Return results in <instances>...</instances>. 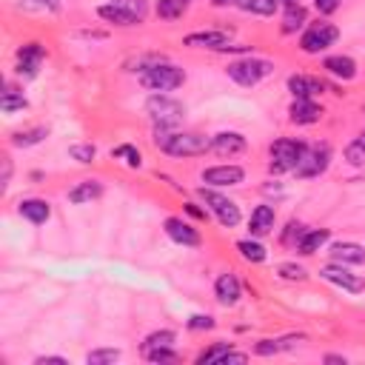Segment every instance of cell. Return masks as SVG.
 Masks as SVG:
<instances>
[{"label":"cell","instance_id":"obj_28","mask_svg":"<svg viewBox=\"0 0 365 365\" xmlns=\"http://www.w3.org/2000/svg\"><path fill=\"white\" fill-rule=\"evenodd\" d=\"M303 23H305V9H303L300 4H294V6H288V12H286V18H283V32H286V34H291V32H297V29H303Z\"/></svg>","mask_w":365,"mask_h":365},{"label":"cell","instance_id":"obj_3","mask_svg":"<svg viewBox=\"0 0 365 365\" xmlns=\"http://www.w3.org/2000/svg\"><path fill=\"white\" fill-rule=\"evenodd\" d=\"M182 83H186V72L171 63H154V66L143 69V74H140V86H146L152 91H171Z\"/></svg>","mask_w":365,"mask_h":365},{"label":"cell","instance_id":"obj_35","mask_svg":"<svg viewBox=\"0 0 365 365\" xmlns=\"http://www.w3.org/2000/svg\"><path fill=\"white\" fill-rule=\"evenodd\" d=\"M0 109H4L6 114L18 112V109H26V98H23V95H15L12 88H6V91H4V100H0Z\"/></svg>","mask_w":365,"mask_h":365},{"label":"cell","instance_id":"obj_25","mask_svg":"<svg viewBox=\"0 0 365 365\" xmlns=\"http://www.w3.org/2000/svg\"><path fill=\"white\" fill-rule=\"evenodd\" d=\"M228 351H232V343H214L211 348L197 354V365H220L228 357Z\"/></svg>","mask_w":365,"mask_h":365},{"label":"cell","instance_id":"obj_38","mask_svg":"<svg viewBox=\"0 0 365 365\" xmlns=\"http://www.w3.org/2000/svg\"><path fill=\"white\" fill-rule=\"evenodd\" d=\"M69 154H72L77 163H91V160L98 157V149L91 146V143H83V146H72V149H69Z\"/></svg>","mask_w":365,"mask_h":365},{"label":"cell","instance_id":"obj_4","mask_svg":"<svg viewBox=\"0 0 365 365\" xmlns=\"http://www.w3.org/2000/svg\"><path fill=\"white\" fill-rule=\"evenodd\" d=\"M271 72H274V63L271 60H257V58L234 60V63H228V69H225V74L232 77L234 83H240V86H257Z\"/></svg>","mask_w":365,"mask_h":365},{"label":"cell","instance_id":"obj_10","mask_svg":"<svg viewBox=\"0 0 365 365\" xmlns=\"http://www.w3.org/2000/svg\"><path fill=\"white\" fill-rule=\"evenodd\" d=\"M243 180H246V171L240 166H211V168L203 171V182L206 186H217V189L237 186V182H243Z\"/></svg>","mask_w":365,"mask_h":365},{"label":"cell","instance_id":"obj_8","mask_svg":"<svg viewBox=\"0 0 365 365\" xmlns=\"http://www.w3.org/2000/svg\"><path fill=\"white\" fill-rule=\"evenodd\" d=\"M328 160H331V149L323 143V146H311L305 149L300 166H297V177H317L328 168Z\"/></svg>","mask_w":365,"mask_h":365},{"label":"cell","instance_id":"obj_5","mask_svg":"<svg viewBox=\"0 0 365 365\" xmlns=\"http://www.w3.org/2000/svg\"><path fill=\"white\" fill-rule=\"evenodd\" d=\"M340 37V29L331 26V23H314L305 29V34L300 37V49L305 55H319L326 52L328 46H334V40Z\"/></svg>","mask_w":365,"mask_h":365},{"label":"cell","instance_id":"obj_43","mask_svg":"<svg viewBox=\"0 0 365 365\" xmlns=\"http://www.w3.org/2000/svg\"><path fill=\"white\" fill-rule=\"evenodd\" d=\"M186 211H189L192 217H197V220H208V211H206V208H200L197 203H186Z\"/></svg>","mask_w":365,"mask_h":365},{"label":"cell","instance_id":"obj_32","mask_svg":"<svg viewBox=\"0 0 365 365\" xmlns=\"http://www.w3.org/2000/svg\"><path fill=\"white\" fill-rule=\"evenodd\" d=\"M117 359H120V351H117V348H100V351H91V354L86 357L88 365H112V362H117Z\"/></svg>","mask_w":365,"mask_h":365},{"label":"cell","instance_id":"obj_14","mask_svg":"<svg viewBox=\"0 0 365 365\" xmlns=\"http://www.w3.org/2000/svg\"><path fill=\"white\" fill-rule=\"evenodd\" d=\"M288 114H291V123L308 126V123H317L319 117H323V106H317L311 98H294Z\"/></svg>","mask_w":365,"mask_h":365},{"label":"cell","instance_id":"obj_50","mask_svg":"<svg viewBox=\"0 0 365 365\" xmlns=\"http://www.w3.org/2000/svg\"><path fill=\"white\" fill-rule=\"evenodd\" d=\"M186 4H189V0H186Z\"/></svg>","mask_w":365,"mask_h":365},{"label":"cell","instance_id":"obj_6","mask_svg":"<svg viewBox=\"0 0 365 365\" xmlns=\"http://www.w3.org/2000/svg\"><path fill=\"white\" fill-rule=\"evenodd\" d=\"M200 197L206 200L208 211L220 220L223 228H234V225L240 223V208H237V203H232L228 197H223V194H217V192H211V189H200Z\"/></svg>","mask_w":365,"mask_h":365},{"label":"cell","instance_id":"obj_18","mask_svg":"<svg viewBox=\"0 0 365 365\" xmlns=\"http://www.w3.org/2000/svg\"><path fill=\"white\" fill-rule=\"evenodd\" d=\"M98 15H100L106 23H114V26H137V23L143 20V18L131 15L128 9L117 6V4H106V6H100V9H98Z\"/></svg>","mask_w":365,"mask_h":365},{"label":"cell","instance_id":"obj_11","mask_svg":"<svg viewBox=\"0 0 365 365\" xmlns=\"http://www.w3.org/2000/svg\"><path fill=\"white\" fill-rule=\"evenodd\" d=\"M166 234L174 240V243H180V246H200V232L194 225H189L186 220H180V217H168L166 223Z\"/></svg>","mask_w":365,"mask_h":365},{"label":"cell","instance_id":"obj_15","mask_svg":"<svg viewBox=\"0 0 365 365\" xmlns=\"http://www.w3.org/2000/svg\"><path fill=\"white\" fill-rule=\"evenodd\" d=\"M211 152H217V154H240V152H246V137L243 134H237V131H220V134H214V140H211Z\"/></svg>","mask_w":365,"mask_h":365},{"label":"cell","instance_id":"obj_19","mask_svg":"<svg viewBox=\"0 0 365 365\" xmlns=\"http://www.w3.org/2000/svg\"><path fill=\"white\" fill-rule=\"evenodd\" d=\"M331 257H334V263H340V265H345V263L359 265V263H365V248L357 246V243H334V246H331Z\"/></svg>","mask_w":365,"mask_h":365},{"label":"cell","instance_id":"obj_40","mask_svg":"<svg viewBox=\"0 0 365 365\" xmlns=\"http://www.w3.org/2000/svg\"><path fill=\"white\" fill-rule=\"evenodd\" d=\"M112 4H117V6H123V9H128L131 15H137V18H146V0H112Z\"/></svg>","mask_w":365,"mask_h":365},{"label":"cell","instance_id":"obj_7","mask_svg":"<svg viewBox=\"0 0 365 365\" xmlns=\"http://www.w3.org/2000/svg\"><path fill=\"white\" fill-rule=\"evenodd\" d=\"M149 114L154 117L157 128H174L182 117V106L177 100L166 98V95H157V98L149 100Z\"/></svg>","mask_w":365,"mask_h":365},{"label":"cell","instance_id":"obj_27","mask_svg":"<svg viewBox=\"0 0 365 365\" xmlns=\"http://www.w3.org/2000/svg\"><path fill=\"white\" fill-rule=\"evenodd\" d=\"M277 4L280 0H240V9H246V12H254V15H274L277 12Z\"/></svg>","mask_w":365,"mask_h":365},{"label":"cell","instance_id":"obj_2","mask_svg":"<svg viewBox=\"0 0 365 365\" xmlns=\"http://www.w3.org/2000/svg\"><path fill=\"white\" fill-rule=\"evenodd\" d=\"M305 143L303 140H288V137H283V140H274L268 154H271V171H297L303 154H305Z\"/></svg>","mask_w":365,"mask_h":365},{"label":"cell","instance_id":"obj_24","mask_svg":"<svg viewBox=\"0 0 365 365\" xmlns=\"http://www.w3.org/2000/svg\"><path fill=\"white\" fill-rule=\"evenodd\" d=\"M323 69H328L334 77H340V80H351L354 74H357V63L351 60V58H343V55H334V58H326V63H323Z\"/></svg>","mask_w":365,"mask_h":365},{"label":"cell","instance_id":"obj_29","mask_svg":"<svg viewBox=\"0 0 365 365\" xmlns=\"http://www.w3.org/2000/svg\"><path fill=\"white\" fill-rule=\"evenodd\" d=\"M237 251H240L243 260H248V263H263V260H265V248H263L260 243H254V240H240V243H237Z\"/></svg>","mask_w":365,"mask_h":365},{"label":"cell","instance_id":"obj_9","mask_svg":"<svg viewBox=\"0 0 365 365\" xmlns=\"http://www.w3.org/2000/svg\"><path fill=\"white\" fill-rule=\"evenodd\" d=\"M319 277L328 280V283H334V286H340L343 291H351V294H359V291L365 288L362 277L351 274V271L343 268L340 263H331V265H326V268H319Z\"/></svg>","mask_w":365,"mask_h":365},{"label":"cell","instance_id":"obj_22","mask_svg":"<svg viewBox=\"0 0 365 365\" xmlns=\"http://www.w3.org/2000/svg\"><path fill=\"white\" fill-rule=\"evenodd\" d=\"M20 214H23L29 223L40 225V223H46V220L52 217V208H49V203H46V200H23V203H20Z\"/></svg>","mask_w":365,"mask_h":365},{"label":"cell","instance_id":"obj_30","mask_svg":"<svg viewBox=\"0 0 365 365\" xmlns=\"http://www.w3.org/2000/svg\"><path fill=\"white\" fill-rule=\"evenodd\" d=\"M345 160H348L351 166H362V163H365V131L357 137L354 143H348V149H345Z\"/></svg>","mask_w":365,"mask_h":365},{"label":"cell","instance_id":"obj_20","mask_svg":"<svg viewBox=\"0 0 365 365\" xmlns=\"http://www.w3.org/2000/svg\"><path fill=\"white\" fill-rule=\"evenodd\" d=\"M103 194V186L98 180H83V182H77V186L69 192V203H74V206H83V203H91V200H98Z\"/></svg>","mask_w":365,"mask_h":365},{"label":"cell","instance_id":"obj_46","mask_svg":"<svg viewBox=\"0 0 365 365\" xmlns=\"http://www.w3.org/2000/svg\"><path fill=\"white\" fill-rule=\"evenodd\" d=\"M37 4H40V6H46V9H52V12H58V9H60L58 0H37Z\"/></svg>","mask_w":365,"mask_h":365},{"label":"cell","instance_id":"obj_34","mask_svg":"<svg viewBox=\"0 0 365 365\" xmlns=\"http://www.w3.org/2000/svg\"><path fill=\"white\" fill-rule=\"evenodd\" d=\"M46 137V128H32V131H18L15 137H12V143L15 146H34V143H40Z\"/></svg>","mask_w":365,"mask_h":365},{"label":"cell","instance_id":"obj_31","mask_svg":"<svg viewBox=\"0 0 365 365\" xmlns=\"http://www.w3.org/2000/svg\"><path fill=\"white\" fill-rule=\"evenodd\" d=\"M291 340H294V337H288V340H260L254 351H257L260 357H271V354H277V351H283V348H291V345H294Z\"/></svg>","mask_w":365,"mask_h":365},{"label":"cell","instance_id":"obj_42","mask_svg":"<svg viewBox=\"0 0 365 365\" xmlns=\"http://www.w3.org/2000/svg\"><path fill=\"white\" fill-rule=\"evenodd\" d=\"M314 6H317V12H323V15H334L340 9V0H314Z\"/></svg>","mask_w":365,"mask_h":365},{"label":"cell","instance_id":"obj_37","mask_svg":"<svg viewBox=\"0 0 365 365\" xmlns=\"http://www.w3.org/2000/svg\"><path fill=\"white\" fill-rule=\"evenodd\" d=\"M277 274L283 280H305L308 277V271L303 268V265H297V263H283V265H277Z\"/></svg>","mask_w":365,"mask_h":365},{"label":"cell","instance_id":"obj_36","mask_svg":"<svg viewBox=\"0 0 365 365\" xmlns=\"http://www.w3.org/2000/svg\"><path fill=\"white\" fill-rule=\"evenodd\" d=\"M146 359H149V362H177L180 357L171 351V345H157V348H149V351H146Z\"/></svg>","mask_w":365,"mask_h":365},{"label":"cell","instance_id":"obj_21","mask_svg":"<svg viewBox=\"0 0 365 365\" xmlns=\"http://www.w3.org/2000/svg\"><path fill=\"white\" fill-rule=\"evenodd\" d=\"M288 91L294 98H314L317 91H323V83L314 80V77H305V74H291L288 77Z\"/></svg>","mask_w":365,"mask_h":365},{"label":"cell","instance_id":"obj_44","mask_svg":"<svg viewBox=\"0 0 365 365\" xmlns=\"http://www.w3.org/2000/svg\"><path fill=\"white\" fill-rule=\"evenodd\" d=\"M228 362H246V354H234V351H228V357H225L220 365H228Z\"/></svg>","mask_w":365,"mask_h":365},{"label":"cell","instance_id":"obj_48","mask_svg":"<svg viewBox=\"0 0 365 365\" xmlns=\"http://www.w3.org/2000/svg\"><path fill=\"white\" fill-rule=\"evenodd\" d=\"M326 362H345V357H334V354H328Z\"/></svg>","mask_w":365,"mask_h":365},{"label":"cell","instance_id":"obj_13","mask_svg":"<svg viewBox=\"0 0 365 365\" xmlns=\"http://www.w3.org/2000/svg\"><path fill=\"white\" fill-rule=\"evenodd\" d=\"M182 43L192 46V49H214V52H223L228 46V34L225 32H192L182 37Z\"/></svg>","mask_w":365,"mask_h":365},{"label":"cell","instance_id":"obj_45","mask_svg":"<svg viewBox=\"0 0 365 365\" xmlns=\"http://www.w3.org/2000/svg\"><path fill=\"white\" fill-rule=\"evenodd\" d=\"M46 362H58V365H66L63 357H37V365H46Z\"/></svg>","mask_w":365,"mask_h":365},{"label":"cell","instance_id":"obj_47","mask_svg":"<svg viewBox=\"0 0 365 365\" xmlns=\"http://www.w3.org/2000/svg\"><path fill=\"white\" fill-rule=\"evenodd\" d=\"M214 6H234V4H240V0H211Z\"/></svg>","mask_w":365,"mask_h":365},{"label":"cell","instance_id":"obj_23","mask_svg":"<svg viewBox=\"0 0 365 365\" xmlns=\"http://www.w3.org/2000/svg\"><path fill=\"white\" fill-rule=\"evenodd\" d=\"M328 237H331L328 228H314V232H303V237L297 240V248H300V254H314V251H319V246H323Z\"/></svg>","mask_w":365,"mask_h":365},{"label":"cell","instance_id":"obj_17","mask_svg":"<svg viewBox=\"0 0 365 365\" xmlns=\"http://www.w3.org/2000/svg\"><path fill=\"white\" fill-rule=\"evenodd\" d=\"M214 294L223 305H234L240 297H243V288H240V280L234 274H223V277L214 283Z\"/></svg>","mask_w":365,"mask_h":365},{"label":"cell","instance_id":"obj_39","mask_svg":"<svg viewBox=\"0 0 365 365\" xmlns=\"http://www.w3.org/2000/svg\"><path fill=\"white\" fill-rule=\"evenodd\" d=\"M171 343H174V331H154V334H149V337H146L143 351L157 348V345H171Z\"/></svg>","mask_w":365,"mask_h":365},{"label":"cell","instance_id":"obj_33","mask_svg":"<svg viewBox=\"0 0 365 365\" xmlns=\"http://www.w3.org/2000/svg\"><path fill=\"white\" fill-rule=\"evenodd\" d=\"M112 157L123 160L128 168H140V152H137L134 146H117V149L112 152Z\"/></svg>","mask_w":365,"mask_h":365},{"label":"cell","instance_id":"obj_26","mask_svg":"<svg viewBox=\"0 0 365 365\" xmlns=\"http://www.w3.org/2000/svg\"><path fill=\"white\" fill-rule=\"evenodd\" d=\"M186 12V0H157V15L163 20H177Z\"/></svg>","mask_w":365,"mask_h":365},{"label":"cell","instance_id":"obj_41","mask_svg":"<svg viewBox=\"0 0 365 365\" xmlns=\"http://www.w3.org/2000/svg\"><path fill=\"white\" fill-rule=\"evenodd\" d=\"M189 328H192V331H208V328H214V319H211L208 314H206V317L197 314V317L189 319Z\"/></svg>","mask_w":365,"mask_h":365},{"label":"cell","instance_id":"obj_1","mask_svg":"<svg viewBox=\"0 0 365 365\" xmlns=\"http://www.w3.org/2000/svg\"><path fill=\"white\" fill-rule=\"evenodd\" d=\"M154 143L171 154V157H197V154H206L211 149V140L206 134H197V131H171V128H157V137Z\"/></svg>","mask_w":365,"mask_h":365},{"label":"cell","instance_id":"obj_49","mask_svg":"<svg viewBox=\"0 0 365 365\" xmlns=\"http://www.w3.org/2000/svg\"><path fill=\"white\" fill-rule=\"evenodd\" d=\"M283 4H286V6H294V4H300V0H283Z\"/></svg>","mask_w":365,"mask_h":365},{"label":"cell","instance_id":"obj_16","mask_svg":"<svg viewBox=\"0 0 365 365\" xmlns=\"http://www.w3.org/2000/svg\"><path fill=\"white\" fill-rule=\"evenodd\" d=\"M274 208L271 206H257L254 211H251V220H248V232H251V237H265V234H271L274 232Z\"/></svg>","mask_w":365,"mask_h":365},{"label":"cell","instance_id":"obj_12","mask_svg":"<svg viewBox=\"0 0 365 365\" xmlns=\"http://www.w3.org/2000/svg\"><path fill=\"white\" fill-rule=\"evenodd\" d=\"M43 46L40 43H26L18 49V74H26V77H34L40 63H43Z\"/></svg>","mask_w":365,"mask_h":365}]
</instances>
